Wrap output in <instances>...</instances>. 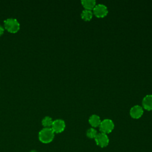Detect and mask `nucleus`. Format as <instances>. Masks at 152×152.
I'll return each mask as SVG.
<instances>
[{
  "mask_svg": "<svg viewBox=\"0 0 152 152\" xmlns=\"http://www.w3.org/2000/svg\"><path fill=\"white\" fill-rule=\"evenodd\" d=\"M108 13L107 7L102 4L96 5L93 10V14L98 18H103L105 17Z\"/></svg>",
  "mask_w": 152,
  "mask_h": 152,
  "instance_id": "4",
  "label": "nucleus"
},
{
  "mask_svg": "<svg viewBox=\"0 0 152 152\" xmlns=\"http://www.w3.org/2000/svg\"><path fill=\"white\" fill-rule=\"evenodd\" d=\"M97 131L96 129H94V128H90L89 129H87V132H86V135L88 138L93 139V138H95V137H96V135H97Z\"/></svg>",
  "mask_w": 152,
  "mask_h": 152,
  "instance_id": "13",
  "label": "nucleus"
},
{
  "mask_svg": "<svg viewBox=\"0 0 152 152\" xmlns=\"http://www.w3.org/2000/svg\"><path fill=\"white\" fill-rule=\"evenodd\" d=\"M93 12L91 10H84L82 11L81 13V17L84 21H90L92 18L93 17Z\"/></svg>",
  "mask_w": 152,
  "mask_h": 152,
  "instance_id": "11",
  "label": "nucleus"
},
{
  "mask_svg": "<svg viewBox=\"0 0 152 152\" xmlns=\"http://www.w3.org/2000/svg\"><path fill=\"white\" fill-rule=\"evenodd\" d=\"M30 152H37V151H36V150H33L30 151Z\"/></svg>",
  "mask_w": 152,
  "mask_h": 152,
  "instance_id": "15",
  "label": "nucleus"
},
{
  "mask_svg": "<svg viewBox=\"0 0 152 152\" xmlns=\"http://www.w3.org/2000/svg\"><path fill=\"white\" fill-rule=\"evenodd\" d=\"M55 137V133L51 128H43L39 132V140L44 144L52 142Z\"/></svg>",
  "mask_w": 152,
  "mask_h": 152,
  "instance_id": "1",
  "label": "nucleus"
},
{
  "mask_svg": "<svg viewBox=\"0 0 152 152\" xmlns=\"http://www.w3.org/2000/svg\"><path fill=\"white\" fill-rule=\"evenodd\" d=\"M51 128L54 133H61L63 132L65 128V122L61 119H57L53 121Z\"/></svg>",
  "mask_w": 152,
  "mask_h": 152,
  "instance_id": "6",
  "label": "nucleus"
},
{
  "mask_svg": "<svg viewBox=\"0 0 152 152\" xmlns=\"http://www.w3.org/2000/svg\"><path fill=\"white\" fill-rule=\"evenodd\" d=\"M94 140L96 144L102 148H104L107 146L109 142V139L107 134L102 132L97 134L94 138Z\"/></svg>",
  "mask_w": 152,
  "mask_h": 152,
  "instance_id": "5",
  "label": "nucleus"
},
{
  "mask_svg": "<svg viewBox=\"0 0 152 152\" xmlns=\"http://www.w3.org/2000/svg\"><path fill=\"white\" fill-rule=\"evenodd\" d=\"M101 121H102L99 116L96 114L91 115L88 119V122L90 125L92 126V128H96L97 126H99Z\"/></svg>",
  "mask_w": 152,
  "mask_h": 152,
  "instance_id": "9",
  "label": "nucleus"
},
{
  "mask_svg": "<svg viewBox=\"0 0 152 152\" xmlns=\"http://www.w3.org/2000/svg\"><path fill=\"white\" fill-rule=\"evenodd\" d=\"M53 121L51 117L46 116L42 119V124L44 126V128H51Z\"/></svg>",
  "mask_w": 152,
  "mask_h": 152,
  "instance_id": "12",
  "label": "nucleus"
},
{
  "mask_svg": "<svg viewBox=\"0 0 152 152\" xmlns=\"http://www.w3.org/2000/svg\"><path fill=\"white\" fill-rule=\"evenodd\" d=\"M81 4L85 10H92L96 6V1L95 0H83L81 1Z\"/></svg>",
  "mask_w": 152,
  "mask_h": 152,
  "instance_id": "10",
  "label": "nucleus"
},
{
  "mask_svg": "<svg viewBox=\"0 0 152 152\" xmlns=\"http://www.w3.org/2000/svg\"><path fill=\"white\" fill-rule=\"evenodd\" d=\"M4 32V27L0 24V36L2 35Z\"/></svg>",
  "mask_w": 152,
  "mask_h": 152,
  "instance_id": "14",
  "label": "nucleus"
},
{
  "mask_svg": "<svg viewBox=\"0 0 152 152\" xmlns=\"http://www.w3.org/2000/svg\"><path fill=\"white\" fill-rule=\"evenodd\" d=\"M4 23L5 28L10 33H15L20 28V23L15 18H8L4 20Z\"/></svg>",
  "mask_w": 152,
  "mask_h": 152,
  "instance_id": "2",
  "label": "nucleus"
},
{
  "mask_svg": "<svg viewBox=\"0 0 152 152\" xmlns=\"http://www.w3.org/2000/svg\"><path fill=\"white\" fill-rule=\"evenodd\" d=\"M142 108L147 110H152V94L146 95L142 100Z\"/></svg>",
  "mask_w": 152,
  "mask_h": 152,
  "instance_id": "8",
  "label": "nucleus"
},
{
  "mask_svg": "<svg viewBox=\"0 0 152 152\" xmlns=\"http://www.w3.org/2000/svg\"><path fill=\"white\" fill-rule=\"evenodd\" d=\"M144 110L142 106L140 105H135L132 106L129 111L130 116L134 119H138L142 116Z\"/></svg>",
  "mask_w": 152,
  "mask_h": 152,
  "instance_id": "7",
  "label": "nucleus"
},
{
  "mask_svg": "<svg viewBox=\"0 0 152 152\" xmlns=\"http://www.w3.org/2000/svg\"><path fill=\"white\" fill-rule=\"evenodd\" d=\"M99 127L100 132L107 134L110 133L113 130L115 125L111 119H104L101 121V123Z\"/></svg>",
  "mask_w": 152,
  "mask_h": 152,
  "instance_id": "3",
  "label": "nucleus"
}]
</instances>
